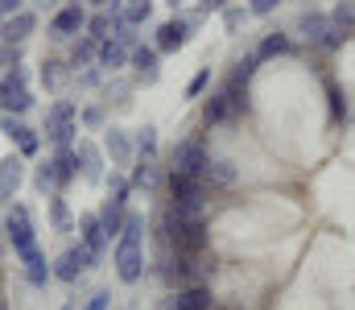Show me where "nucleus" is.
<instances>
[{
	"label": "nucleus",
	"mask_w": 355,
	"mask_h": 310,
	"mask_svg": "<svg viewBox=\"0 0 355 310\" xmlns=\"http://www.w3.org/2000/svg\"><path fill=\"white\" fill-rule=\"evenodd\" d=\"M137 153H141V157H153V153H157V128H153V124H145V128L137 132Z\"/></svg>",
	"instance_id": "72a5a7b5"
},
{
	"label": "nucleus",
	"mask_w": 355,
	"mask_h": 310,
	"mask_svg": "<svg viewBox=\"0 0 355 310\" xmlns=\"http://www.w3.org/2000/svg\"><path fill=\"white\" fill-rule=\"evenodd\" d=\"M71 120H79V107H75L71 100H54L50 112H46V132L58 128V124H71Z\"/></svg>",
	"instance_id": "393cba45"
},
{
	"label": "nucleus",
	"mask_w": 355,
	"mask_h": 310,
	"mask_svg": "<svg viewBox=\"0 0 355 310\" xmlns=\"http://www.w3.org/2000/svg\"><path fill=\"white\" fill-rule=\"evenodd\" d=\"M62 310H75V307H62Z\"/></svg>",
	"instance_id": "8fccbe9b"
},
{
	"label": "nucleus",
	"mask_w": 355,
	"mask_h": 310,
	"mask_svg": "<svg viewBox=\"0 0 355 310\" xmlns=\"http://www.w3.org/2000/svg\"><path fill=\"white\" fill-rule=\"evenodd\" d=\"M128 182H132V191H153V187H157V162H153V157H141V162L132 166V178H128Z\"/></svg>",
	"instance_id": "b1692460"
},
{
	"label": "nucleus",
	"mask_w": 355,
	"mask_h": 310,
	"mask_svg": "<svg viewBox=\"0 0 355 310\" xmlns=\"http://www.w3.org/2000/svg\"><path fill=\"white\" fill-rule=\"evenodd\" d=\"M240 21H244V12H240V8H232V12H227V29H236Z\"/></svg>",
	"instance_id": "c03bdc74"
},
{
	"label": "nucleus",
	"mask_w": 355,
	"mask_h": 310,
	"mask_svg": "<svg viewBox=\"0 0 355 310\" xmlns=\"http://www.w3.org/2000/svg\"><path fill=\"white\" fill-rule=\"evenodd\" d=\"M33 29H37V17H33V12H12V17L0 21V42H8V46H25Z\"/></svg>",
	"instance_id": "f8f14e48"
},
{
	"label": "nucleus",
	"mask_w": 355,
	"mask_h": 310,
	"mask_svg": "<svg viewBox=\"0 0 355 310\" xmlns=\"http://www.w3.org/2000/svg\"><path fill=\"white\" fill-rule=\"evenodd\" d=\"M67 71H71L67 62H58V58H46V62H42V83H46V87H58Z\"/></svg>",
	"instance_id": "473e14b6"
},
{
	"label": "nucleus",
	"mask_w": 355,
	"mask_h": 310,
	"mask_svg": "<svg viewBox=\"0 0 355 310\" xmlns=\"http://www.w3.org/2000/svg\"><path fill=\"white\" fill-rule=\"evenodd\" d=\"M95 50H99V42H91V37H79V42L71 46V54H67V67H71V71H83L91 58H95Z\"/></svg>",
	"instance_id": "a878e982"
},
{
	"label": "nucleus",
	"mask_w": 355,
	"mask_h": 310,
	"mask_svg": "<svg viewBox=\"0 0 355 310\" xmlns=\"http://www.w3.org/2000/svg\"><path fill=\"white\" fill-rule=\"evenodd\" d=\"M0 107H4V83H0Z\"/></svg>",
	"instance_id": "49530a36"
},
{
	"label": "nucleus",
	"mask_w": 355,
	"mask_h": 310,
	"mask_svg": "<svg viewBox=\"0 0 355 310\" xmlns=\"http://www.w3.org/2000/svg\"><path fill=\"white\" fill-rule=\"evenodd\" d=\"M17 257H21V265H25V282H29V286H37V290H42V286L54 277V269L46 265V252H42L37 244H33V248H25V252H17Z\"/></svg>",
	"instance_id": "dca6fc26"
},
{
	"label": "nucleus",
	"mask_w": 355,
	"mask_h": 310,
	"mask_svg": "<svg viewBox=\"0 0 355 310\" xmlns=\"http://www.w3.org/2000/svg\"><path fill=\"white\" fill-rule=\"evenodd\" d=\"M128 54H132L128 46H120L116 37H103V42H99V50H95V67L116 75V71H124V67H128Z\"/></svg>",
	"instance_id": "2eb2a0df"
},
{
	"label": "nucleus",
	"mask_w": 355,
	"mask_h": 310,
	"mask_svg": "<svg viewBox=\"0 0 355 310\" xmlns=\"http://www.w3.org/2000/svg\"><path fill=\"white\" fill-rule=\"evenodd\" d=\"M29 107H33L29 87H25V92H4V116H21V112H29Z\"/></svg>",
	"instance_id": "c756f323"
},
{
	"label": "nucleus",
	"mask_w": 355,
	"mask_h": 310,
	"mask_svg": "<svg viewBox=\"0 0 355 310\" xmlns=\"http://www.w3.org/2000/svg\"><path fill=\"white\" fill-rule=\"evenodd\" d=\"M71 4H83V0H71Z\"/></svg>",
	"instance_id": "09e8293b"
},
{
	"label": "nucleus",
	"mask_w": 355,
	"mask_h": 310,
	"mask_svg": "<svg viewBox=\"0 0 355 310\" xmlns=\"http://www.w3.org/2000/svg\"><path fill=\"white\" fill-rule=\"evenodd\" d=\"M198 4H202V8H207V12H211V8H223V4H227V0H198Z\"/></svg>",
	"instance_id": "a18cd8bd"
},
{
	"label": "nucleus",
	"mask_w": 355,
	"mask_h": 310,
	"mask_svg": "<svg viewBox=\"0 0 355 310\" xmlns=\"http://www.w3.org/2000/svg\"><path fill=\"white\" fill-rule=\"evenodd\" d=\"M202 182H207V191H232L240 182V174H236V166L227 157H211L207 170H202Z\"/></svg>",
	"instance_id": "4468645a"
},
{
	"label": "nucleus",
	"mask_w": 355,
	"mask_h": 310,
	"mask_svg": "<svg viewBox=\"0 0 355 310\" xmlns=\"http://www.w3.org/2000/svg\"><path fill=\"white\" fill-rule=\"evenodd\" d=\"M95 261H99V257H95L87 244L79 240V244H71V248H67V252H62V257L54 261V277H58L62 286H75V282H79V277L87 273L91 265H95Z\"/></svg>",
	"instance_id": "423d86ee"
},
{
	"label": "nucleus",
	"mask_w": 355,
	"mask_h": 310,
	"mask_svg": "<svg viewBox=\"0 0 355 310\" xmlns=\"http://www.w3.org/2000/svg\"><path fill=\"white\" fill-rule=\"evenodd\" d=\"M12 12H21V0H0V21L12 17Z\"/></svg>",
	"instance_id": "37998d69"
},
{
	"label": "nucleus",
	"mask_w": 355,
	"mask_h": 310,
	"mask_svg": "<svg viewBox=\"0 0 355 310\" xmlns=\"http://www.w3.org/2000/svg\"><path fill=\"white\" fill-rule=\"evenodd\" d=\"M331 112H335V120H343V116H347V103H343V96H339L335 87H331Z\"/></svg>",
	"instance_id": "ea45409f"
},
{
	"label": "nucleus",
	"mask_w": 355,
	"mask_h": 310,
	"mask_svg": "<svg viewBox=\"0 0 355 310\" xmlns=\"http://www.w3.org/2000/svg\"><path fill=\"white\" fill-rule=\"evenodd\" d=\"M297 33L310 42V46H318V50H339L352 33L343 29V25H335V17H327V12H302L297 17Z\"/></svg>",
	"instance_id": "7ed1b4c3"
},
{
	"label": "nucleus",
	"mask_w": 355,
	"mask_h": 310,
	"mask_svg": "<svg viewBox=\"0 0 355 310\" xmlns=\"http://www.w3.org/2000/svg\"><path fill=\"white\" fill-rule=\"evenodd\" d=\"M50 219H54L58 232H75V219H71V211H67V203L58 195H50Z\"/></svg>",
	"instance_id": "7c9ffc66"
},
{
	"label": "nucleus",
	"mask_w": 355,
	"mask_h": 310,
	"mask_svg": "<svg viewBox=\"0 0 355 310\" xmlns=\"http://www.w3.org/2000/svg\"><path fill=\"white\" fill-rule=\"evenodd\" d=\"M4 232H8V240H12V252H25V248L37 244V236H33V219H29V207H21V203H8Z\"/></svg>",
	"instance_id": "0eeeda50"
},
{
	"label": "nucleus",
	"mask_w": 355,
	"mask_h": 310,
	"mask_svg": "<svg viewBox=\"0 0 355 310\" xmlns=\"http://www.w3.org/2000/svg\"><path fill=\"white\" fill-rule=\"evenodd\" d=\"M21 182H25V162H21V153L0 157V203H12Z\"/></svg>",
	"instance_id": "9b49d317"
},
{
	"label": "nucleus",
	"mask_w": 355,
	"mask_h": 310,
	"mask_svg": "<svg viewBox=\"0 0 355 310\" xmlns=\"http://www.w3.org/2000/svg\"><path fill=\"white\" fill-rule=\"evenodd\" d=\"M103 182H107V195H112L116 203H128V195H132V182H128V178H124L120 170H112V174L103 178Z\"/></svg>",
	"instance_id": "c85d7f7f"
},
{
	"label": "nucleus",
	"mask_w": 355,
	"mask_h": 310,
	"mask_svg": "<svg viewBox=\"0 0 355 310\" xmlns=\"http://www.w3.org/2000/svg\"><path fill=\"white\" fill-rule=\"evenodd\" d=\"M124 219H128V203H116V199H107V203L99 207V223H103L107 240H116V236H120Z\"/></svg>",
	"instance_id": "4be33fe9"
},
{
	"label": "nucleus",
	"mask_w": 355,
	"mask_h": 310,
	"mask_svg": "<svg viewBox=\"0 0 355 310\" xmlns=\"http://www.w3.org/2000/svg\"><path fill=\"white\" fill-rule=\"evenodd\" d=\"M107 307H112V294L107 290H95L87 302H83V310H107Z\"/></svg>",
	"instance_id": "58836bf2"
},
{
	"label": "nucleus",
	"mask_w": 355,
	"mask_h": 310,
	"mask_svg": "<svg viewBox=\"0 0 355 310\" xmlns=\"http://www.w3.org/2000/svg\"><path fill=\"white\" fill-rule=\"evenodd\" d=\"M186 37H190V25H186V17H174V21H166V25H157V37H153V46H157V54H174L186 46Z\"/></svg>",
	"instance_id": "ddd939ff"
},
{
	"label": "nucleus",
	"mask_w": 355,
	"mask_h": 310,
	"mask_svg": "<svg viewBox=\"0 0 355 310\" xmlns=\"http://www.w3.org/2000/svg\"><path fill=\"white\" fill-rule=\"evenodd\" d=\"M75 157H79V174L87 178V182H103L107 174H103V153L91 145V141H75Z\"/></svg>",
	"instance_id": "f3484780"
},
{
	"label": "nucleus",
	"mask_w": 355,
	"mask_h": 310,
	"mask_svg": "<svg viewBox=\"0 0 355 310\" xmlns=\"http://www.w3.org/2000/svg\"><path fill=\"white\" fill-rule=\"evenodd\" d=\"M112 265H116V277L124 286H137L145 277V219L128 211L120 236H116V252H112Z\"/></svg>",
	"instance_id": "f03ea898"
},
{
	"label": "nucleus",
	"mask_w": 355,
	"mask_h": 310,
	"mask_svg": "<svg viewBox=\"0 0 355 310\" xmlns=\"http://www.w3.org/2000/svg\"><path fill=\"white\" fill-rule=\"evenodd\" d=\"M103 153L112 157V166H116V170L132 166V141H128L120 128H107V132H103Z\"/></svg>",
	"instance_id": "a211bd4d"
},
{
	"label": "nucleus",
	"mask_w": 355,
	"mask_h": 310,
	"mask_svg": "<svg viewBox=\"0 0 355 310\" xmlns=\"http://www.w3.org/2000/svg\"><path fill=\"white\" fill-rule=\"evenodd\" d=\"M277 4H281V0H252V12H257V17H268Z\"/></svg>",
	"instance_id": "a19ab883"
},
{
	"label": "nucleus",
	"mask_w": 355,
	"mask_h": 310,
	"mask_svg": "<svg viewBox=\"0 0 355 310\" xmlns=\"http://www.w3.org/2000/svg\"><path fill=\"white\" fill-rule=\"evenodd\" d=\"M50 162H54V178H58V191H62V187H71V182L79 178V157H75V145L58 149Z\"/></svg>",
	"instance_id": "aec40b11"
},
{
	"label": "nucleus",
	"mask_w": 355,
	"mask_h": 310,
	"mask_svg": "<svg viewBox=\"0 0 355 310\" xmlns=\"http://www.w3.org/2000/svg\"><path fill=\"white\" fill-rule=\"evenodd\" d=\"M75 227H79V240L87 244L91 252L103 257V248H107V232H103V223H99V211H95V215H79Z\"/></svg>",
	"instance_id": "6ab92c4d"
},
{
	"label": "nucleus",
	"mask_w": 355,
	"mask_h": 310,
	"mask_svg": "<svg viewBox=\"0 0 355 310\" xmlns=\"http://www.w3.org/2000/svg\"><path fill=\"white\" fill-rule=\"evenodd\" d=\"M83 124L99 128V124H103V112H99V107H87V112H83Z\"/></svg>",
	"instance_id": "79ce46f5"
},
{
	"label": "nucleus",
	"mask_w": 355,
	"mask_h": 310,
	"mask_svg": "<svg viewBox=\"0 0 355 310\" xmlns=\"http://www.w3.org/2000/svg\"><path fill=\"white\" fill-rule=\"evenodd\" d=\"M112 29V12H99V17H87V37L91 42H103Z\"/></svg>",
	"instance_id": "f704fd0d"
},
{
	"label": "nucleus",
	"mask_w": 355,
	"mask_h": 310,
	"mask_svg": "<svg viewBox=\"0 0 355 310\" xmlns=\"http://www.w3.org/2000/svg\"><path fill=\"white\" fill-rule=\"evenodd\" d=\"M166 195H170L174 207H186V211H202L207 199H211L207 182H202L198 174H182V170H170V174H166Z\"/></svg>",
	"instance_id": "20e7f679"
},
{
	"label": "nucleus",
	"mask_w": 355,
	"mask_h": 310,
	"mask_svg": "<svg viewBox=\"0 0 355 310\" xmlns=\"http://www.w3.org/2000/svg\"><path fill=\"white\" fill-rule=\"evenodd\" d=\"M0 310H8V302H4V298H0Z\"/></svg>",
	"instance_id": "de8ad7c7"
},
{
	"label": "nucleus",
	"mask_w": 355,
	"mask_h": 310,
	"mask_svg": "<svg viewBox=\"0 0 355 310\" xmlns=\"http://www.w3.org/2000/svg\"><path fill=\"white\" fill-rule=\"evenodd\" d=\"M83 29H87L83 4H62V8L50 17V37H54V42H71V37H79Z\"/></svg>",
	"instance_id": "6e6552de"
},
{
	"label": "nucleus",
	"mask_w": 355,
	"mask_h": 310,
	"mask_svg": "<svg viewBox=\"0 0 355 310\" xmlns=\"http://www.w3.org/2000/svg\"><path fill=\"white\" fill-rule=\"evenodd\" d=\"M128 62L137 67L141 83H157V46H137V50L128 54Z\"/></svg>",
	"instance_id": "412c9836"
},
{
	"label": "nucleus",
	"mask_w": 355,
	"mask_h": 310,
	"mask_svg": "<svg viewBox=\"0 0 355 310\" xmlns=\"http://www.w3.org/2000/svg\"><path fill=\"white\" fill-rule=\"evenodd\" d=\"M289 50H293L289 33H265V37H261V50H257V58H277V54H289Z\"/></svg>",
	"instance_id": "bb28decb"
},
{
	"label": "nucleus",
	"mask_w": 355,
	"mask_h": 310,
	"mask_svg": "<svg viewBox=\"0 0 355 310\" xmlns=\"http://www.w3.org/2000/svg\"><path fill=\"white\" fill-rule=\"evenodd\" d=\"M207 162H211V153H207L202 137H182L174 149H170V170H182V174H198L202 178Z\"/></svg>",
	"instance_id": "39448f33"
},
{
	"label": "nucleus",
	"mask_w": 355,
	"mask_h": 310,
	"mask_svg": "<svg viewBox=\"0 0 355 310\" xmlns=\"http://www.w3.org/2000/svg\"><path fill=\"white\" fill-rule=\"evenodd\" d=\"M207 87H211V71H198V75L190 79V87H186V96H190V100H198V96H202Z\"/></svg>",
	"instance_id": "e433bc0d"
},
{
	"label": "nucleus",
	"mask_w": 355,
	"mask_h": 310,
	"mask_svg": "<svg viewBox=\"0 0 355 310\" xmlns=\"http://www.w3.org/2000/svg\"><path fill=\"white\" fill-rule=\"evenodd\" d=\"M17 58H21V46H8V42H0V71L17 67Z\"/></svg>",
	"instance_id": "4c0bfd02"
},
{
	"label": "nucleus",
	"mask_w": 355,
	"mask_h": 310,
	"mask_svg": "<svg viewBox=\"0 0 355 310\" xmlns=\"http://www.w3.org/2000/svg\"><path fill=\"white\" fill-rule=\"evenodd\" d=\"M331 17H335V25H343L347 33H355V4H352V0L335 4V12H331Z\"/></svg>",
	"instance_id": "c9c22d12"
},
{
	"label": "nucleus",
	"mask_w": 355,
	"mask_h": 310,
	"mask_svg": "<svg viewBox=\"0 0 355 310\" xmlns=\"http://www.w3.org/2000/svg\"><path fill=\"white\" fill-rule=\"evenodd\" d=\"M33 187H37L42 195H58V178H54V162H50V157L37 162V170H33Z\"/></svg>",
	"instance_id": "cd10ccee"
},
{
	"label": "nucleus",
	"mask_w": 355,
	"mask_h": 310,
	"mask_svg": "<svg viewBox=\"0 0 355 310\" xmlns=\"http://www.w3.org/2000/svg\"><path fill=\"white\" fill-rule=\"evenodd\" d=\"M157 240L174 252V257H198L207 252V219L202 211H186V207L166 203L162 219H157Z\"/></svg>",
	"instance_id": "f257e3e1"
},
{
	"label": "nucleus",
	"mask_w": 355,
	"mask_h": 310,
	"mask_svg": "<svg viewBox=\"0 0 355 310\" xmlns=\"http://www.w3.org/2000/svg\"><path fill=\"white\" fill-rule=\"evenodd\" d=\"M166 307L170 310H211L215 307V294H211V286H182V290H174L166 298Z\"/></svg>",
	"instance_id": "9d476101"
},
{
	"label": "nucleus",
	"mask_w": 355,
	"mask_h": 310,
	"mask_svg": "<svg viewBox=\"0 0 355 310\" xmlns=\"http://www.w3.org/2000/svg\"><path fill=\"white\" fill-rule=\"evenodd\" d=\"M153 17V0H128L124 4V21L128 25H141V21H149Z\"/></svg>",
	"instance_id": "2f4dec72"
},
{
	"label": "nucleus",
	"mask_w": 355,
	"mask_h": 310,
	"mask_svg": "<svg viewBox=\"0 0 355 310\" xmlns=\"http://www.w3.org/2000/svg\"><path fill=\"white\" fill-rule=\"evenodd\" d=\"M223 120H236L232 116V103L223 92H215V96H207L202 100V124H223Z\"/></svg>",
	"instance_id": "5701e85b"
},
{
	"label": "nucleus",
	"mask_w": 355,
	"mask_h": 310,
	"mask_svg": "<svg viewBox=\"0 0 355 310\" xmlns=\"http://www.w3.org/2000/svg\"><path fill=\"white\" fill-rule=\"evenodd\" d=\"M0 132L21 149V157H33V153H37V145H42V137H37L21 116H0Z\"/></svg>",
	"instance_id": "1a4fd4ad"
}]
</instances>
